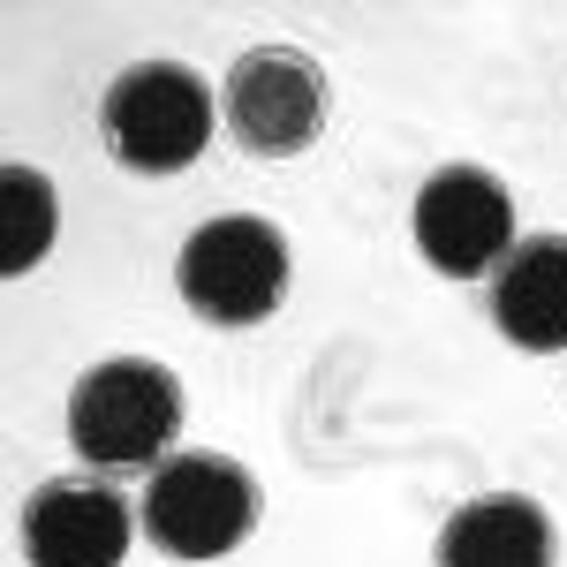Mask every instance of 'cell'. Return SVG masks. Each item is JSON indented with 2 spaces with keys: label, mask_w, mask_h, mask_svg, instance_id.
Masks as SVG:
<instances>
[{
  "label": "cell",
  "mask_w": 567,
  "mask_h": 567,
  "mask_svg": "<svg viewBox=\"0 0 567 567\" xmlns=\"http://www.w3.org/2000/svg\"><path fill=\"white\" fill-rule=\"evenodd\" d=\"M182 432V379L152 355H106L69 393V446L106 477H136L167 462Z\"/></svg>",
  "instance_id": "1"
},
{
  "label": "cell",
  "mask_w": 567,
  "mask_h": 567,
  "mask_svg": "<svg viewBox=\"0 0 567 567\" xmlns=\"http://www.w3.org/2000/svg\"><path fill=\"white\" fill-rule=\"evenodd\" d=\"M99 144L130 175H182L213 144V91L182 61H130L99 91Z\"/></svg>",
  "instance_id": "2"
},
{
  "label": "cell",
  "mask_w": 567,
  "mask_h": 567,
  "mask_svg": "<svg viewBox=\"0 0 567 567\" xmlns=\"http://www.w3.org/2000/svg\"><path fill=\"white\" fill-rule=\"evenodd\" d=\"M182 303L205 326H265L288 303V235L258 213H219L205 219L175 258Z\"/></svg>",
  "instance_id": "3"
},
{
  "label": "cell",
  "mask_w": 567,
  "mask_h": 567,
  "mask_svg": "<svg viewBox=\"0 0 567 567\" xmlns=\"http://www.w3.org/2000/svg\"><path fill=\"white\" fill-rule=\"evenodd\" d=\"M258 529V477L227 454H167L144 484V537L167 560H219Z\"/></svg>",
  "instance_id": "4"
},
{
  "label": "cell",
  "mask_w": 567,
  "mask_h": 567,
  "mask_svg": "<svg viewBox=\"0 0 567 567\" xmlns=\"http://www.w3.org/2000/svg\"><path fill=\"white\" fill-rule=\"evenodd\" d=\"M326 106H333L326 69L303 45H250L227 69V91H219V114H227V130L250 159H296L303 144H318Z\"/></svg>",
  "instance_id": "5"
},
{
  "label": "cell",
  "mask_w": 567,
  "mask_h": 567,
  "mask_svg": "<svg viewBox=\"0 0 567 567\" xmlns=\"http://www.w3.org/2000/svg\"><path fill=\"white\" fill-rule=\"evenodd\" d=\"M416 250L446 280L499 272V258L515 250V197H507V182L484 175V167H439L416 189Z\"/></svg>",
  "instance_id": "6"
},
{
  "label": "cell",
  "mask_w": 567,
  "mask_h": 567,
  "mask_svg": "<svg viewBox=\"0 0 567 567\" xmlns=\"http://www.w3.org/2000/svg\"><path fill=\"white\" fill-rule=\"evenodd\" d=\"M16 537H23L31 567H122L136 515H130V499L99 477H45L31 484Z\"/></svg>",
  "instance_id": "7"
},
{
  "label": "cell",
  "mask_w": 567,
  "mask_h": 567,
  "mask_svg": "<svg viewBox=\"0 0 567 567\" xmlns=\"http://www.w3.org/2000/svg\"><path fill=\"white\" fill-rule=\"evenodd\" d=\"M492 326L529 355L567 349V235H523L492 272Z\"/></svg>",
  "instance_id": "8"
},
{
  "label": "cell",
  "mask_w": 567,
  "mask_h": 567,
  "mask_svg": "<svg viewBox=\"0 0 567 567\" xmlns=\"http://www.w3.org/2000/svg\"><path fill=\"white\" fill-rule=\"evenodd\" d=\"M560 537L553 515L523 492H484L470 507H454L439 529V567H553Z\"/></svg>",
  "instance_id": "9"
},
{
  "label": "cell",
  "mask_w": 567,
  "mask_h": 567,
  "mask_svg": "<svg viewBox=\"0 0 567 567\" xmlns=\"http://www.w3.org/2000/svg\"><path fill=\"white\" fill-rule=\"evenodd\" d=\"M0 205H8V213H0V272L23 280V272L45 258V243H53V182L16 159V167L0 175Z\"/></svg>",
  "instance_id": "10"
}]
</instances>
